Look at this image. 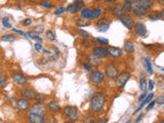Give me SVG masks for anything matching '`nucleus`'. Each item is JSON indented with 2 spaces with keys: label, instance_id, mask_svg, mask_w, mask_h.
I'll return each mask as SVG.
<instances>
[{
  "label": "nucleus",
  "instance_id": "57",
  "mask_svg": "<svg viewBox=\"0 0 164 123\" xmlns=\"http://www.w3.org/2000/svg\"><path fill=\"white\" fill-rule=\"evenodd\" d=\"M122 1H123V2H126V3H131V4H133L136 0H122Z\"/></svg>",
  "mask_w": 164,
  "mask_h": 123
},
{
  "label": "nucleus",
  "instance_id": "41",
  "mask_svg": "<svg viewBox=\"0 0 164 123\" xmlns=\"http://www.w3.org/2000/svg\"><path fill=\"white\" fill-rule=\"evenodd\" d=\"M33 31H34V32H35V33H37V34H41V33H43V32H44V26H41V25L36 26V27L33 29Z\"/></svg>",
  "mask_w": 164,
  "mask_h": 123
},
{
  "label": "nucleus",
  "instance_id": "55",
  "mask_svg": "<svg viewBox=\"0 0 164 123\" xmlns=\"http://www.w3.org/2000/svg\"><path fill=\"white\" fill-rule=\"evenodd\" d=\"M104 1L107 2V3H116L118 0H104Z\"/></svg>",
  "mask_w": 164,
  "mask_h": 123
},
{
  "label": "nucleus",
  "instance_id": "5",
  "mask_svg": "<svg viewBox=\"0 0 164 123\" xmlns=\"http://www.w3.org/2000/svg\"><path fill=\"white\" fill-rule=\"evenodd\" d=\"M29 113H34V114H40V115H46L48 113L47 110V105L44 104V102H37L35 104L31 105L30 109H29Z\"/></svg>",
  "mask_w": 164,
  "mask_h": 123
},
{
  "label": "nucleus",
  "instance_id": "52",
  "mask_svg": "<svg viewBox=\"0 0 164 123\" xmlns=\"http://www.w3.org/2000/svg\"><path fill=\"white\" fill-rule=\"evenodd\" d=\"M149 90H152L153 88H154V82H153V80H149V87H147Z\"/></svg>",
  "mask_w": 164,
  "mask_h": 123
},
{
  "label": "nucleus",
  "instance_id": "44",
  "mask_svg": "<svg viewBox=\"0 0 164 123\" xmlns=\"http://www.w3.org/2000/svg\"><path fill=\"white\" fill-rule=\"evenodd\" d=\"M74 3L76 4V6H77L79 9L83 8V6H84V2L82 1V0H75V1H74Z\"/></svg>",
  "mask_w": 164,
  "mask_h": 123
},
{
  "label": "nucleus",
  "instance_id": "43",
  "mask_svg": "<svg viewBox=\"0 0 164 123\" xmlns=\"http://www.w3.org/2000/svg\"><path fill=\"white\" fill-rule=\"evenodd\" d=\"M64 12H66V8L65 7H59V8H57L54 10V14L55 15H62V14H64Z\"/></svg>",
  "mask_w": 164,
  "mask_h": 123
},
{
  "label": "nucleus",
  "instance_id": "48",
  "mask_svg": "<svg viewBox=\"0 0 164 123\" xmlns=\"http://www.w3.org/2000/svg\"><path fill=\"white\" fill-rule=\"evenodd\" d=\"M34 47H35V49L38 52H40L42 50V45H41V42H36L35 44H34Z\"/></svg>",
  "mask_w": 164,
  "mask_h": 123
},
{
  "label": "nucleus",
  "instance_id": "46",
  "mask_svg": "<svg viewBox=\"0 0 164 123\" xmlns=\"http://www.w3.org/2000/svg\"><path fill=\"white\" fill-rule=\"evenodd\" d=\"M156 104H158V105H162L164 103V95H159L157 99H156Z\"/></svg>",
  "mask_w": 164,
  "mask_h": 123
},
{
  "label": "nucleus",
  "instance_id": "33",
  "mask_svg": "<svg viewBox=\"0 0 164 123\" xmlns=\"http://www.w3.org/2000/svg\"><path fill=\"white\" fill-rule=\"evenodd\" d=\"M78 32V35L80 36V37H82L83 39H86V38H91V35L89 34L87 31L83 30V29H78L77 30Z\"/></svg>",
  "mask_w": 164,
  "mask_h": 123
},
{
  "label": "nucleus",
  "instance_id": "1",
  "mask_svg": "<svg viewBox=\"0 0 164 123\" xmlns=\"http://www.w3.org/2000/svg\"><path fill=\"white\" fill-rule=\"evenodd\" d=\"M106 95L104 92H96L90 99V112L92 114H99L106 106Z\"/></svg>",
  "mask_w": 164,
  "mask_h": 123
},
{
  "label": "nucleus",
  "instance_id": "18",
  "mask_svg": "<svg viewBox=\"0 0 164 123\" xmlns=\"http://www.w3.org/2000/svg\"><path fill=\"white\" fill-rule=\"evenodd\" d=\"M154 4H155L154 0H136L133 3V5H137V6L146 8L148 10L152 8V7L154 6Z\"/></svg>",
  "mask_w": 164,
  "mask_h": 123
},
{
  "label": "nucleus",
  "instance_id": "28",
  "mask_svg": "<svg viewBox=\"0 0 164 123\" xmlns=\"http://www.w3.org/2000/svg\"><path fill=\"white\" fill-rule=\"evenodd\" d=\"M91 8H88V7H83V8L80 9V15L82 18L84 19H87L90 21V17H91Z\"/></svg>",
  "mask_w": 164,
  "mask_h": 123
},
{
  "label": "nucleus",
  "instance_id": "22",
  "mask_svg": "<svg viewBox=\"0 0 164 123\" xmlns=\"http://www.w3.org/2000/svg\"><path fill=\"white\" fill-rule=\"evenodd\" d=\"M122 50L126 53H132L134 51V44L131 40H125L123 43Z\"/></svg>",
  "mask_w": 164,
  "mask_h": 123
},
{
  "label": "nucleus",
  "instance_id": "53",
  "mask_svg": "<svg viewBox=\"0 0 164 123\" xmlns=\"http://www.w3.org/2000/svg\"><path fill=\"white\" fill-rule=\"evenodd\" d=\"M107 122H108L107 118H100L97 120V123H107Z\"/></svg>",
  "mask_w": 164,
  "mask_h": 123
},
{
  "label": "nucleus",
  "instance_id": "29",
  "mask_svg": "<svg viewBox=\"0 0 164 123\" xmlns=\"http://www.w3.org/2000/svg\"><path fill=\"white\" fill-rule=\"evenodd\" d=\"M26 35L27 36H29L32 40H35V41H37V42H41L42 43V38L41 37H39V34H37V33H35L34 31H29V32H27L26 33Z\"/></svg>",
  "mask_w": 164,
  "mask_h": 123
},
{
  "label": "nucleus",
  "instance_id": "40",
  "mask_svg": "<svg viewBox=\"0 0 164 123\" xmlns=\"http://www.w3.org/2000/svg\"><path fill=\"white\" fill-rule=\"evenodd\" d=\"M83 45L85 46V47H92V46H93V40H92L91 38H86V39H84Z\"/></svg>",
  "mask_w": 164,
  "mask_h": 123
},
{
  "label": "nucleus",
  "instance_id": "32",
  "mask_svg": "<svg viewBox=\"0 0 164 123\" xmlns=\"http://www.w3.org/2000/svg\"><path fill=\"white\" fill-rule=\"evenodd\" d=\"M147 80H146V78L145 77H142L141 79H139V89H141V91H146L147 90Z\"/></svg>",
  "mask_w": 164,
  "mask_h": 123
},
{
  "label": "nucleus",
  "instance_id": "50",
  "mask_svg": "<svg viewBox=\"0 0 164 123\" xmlns=\"http://www.w3.org/2000/svg\"><path fill=\"white\" fill-rule=\"evenodd\" d=\"M155 104H156L155 101H151L150 103H148V104H147V105H148V106H147V111H149V110L152 109L153 107L155 106Z\"/></svg>",
  "mask_w": 164,
  "mask_h": 123
},
{
  "label": "nucleus",
  "instance_id": "54",
  "mask_svg": "<svg viewBox=\"0 0 164 123\" xmlns=\"http://www.w3.org/2000/svg\"><path fill=\"white\" fill-rule=\"evenodd\" d=\"M143 117H144V114H141V115H139V117H137V118H136V122H139V121H142Z\"/></svg>",
  "mask_w": 164,
  "mask_h": 123
},
{
  "label": "nucleus",
  "instance_id": "45",
  "mask_svg": "<svg viewBox=\"0 0 164 123\" xmlns=\"http://www.w3.org/2000/svg\"><path fill=\"white\" fill-rule=\"evenodd\" d=\"M82 67H83V69L85 70V71H87V72H90L91 70H92V67L90 66L89 64H87V63L85 62V63H83L82 64Z\"/></svg>",
  "mask_w": 164,
  "mask_h": 123
},
{
  "label": "nucleus",
  "instance_id": "23",
  "mask_svg": "<svg viewBox=\"0 0 164 123\" xmlns=\"http://www.w3.org/2000/svg\"><path fill=\"white\" fill-rule=\"evenodd\" d=\"M143 65H144L145 70H146L150 75H152L153 74V68H152V64H151V61H150L149 57H146L143 59Z\"/></svg>",
  "mask_w": 164,
  "mask_h": 123
},
{
  "label": "nucleus",
  "instance_id": "62",
  "mask_svg": "<svg viewBox=\"0 0 164 123\" xmlns=\"http://www.w3.org/2000/svg\"><path fill=\"white\" fill-rule=\"evenodd\" d=\"M60 1H62V0H60Z\"/></svg>",
  "mask_w": 164,
  "mask_h": 123
},
{
  "label": "nucleus",
  "instance_id": "7",
  "mask_svg": "<svg viewBox=\"0 0 164 123\" xmlns=\"http://www.w3.org/2000/svg\"><path fill=\"white\" fill-rule=\"evenodd\" d=\"M110 24H111V21L106 17H102L99 18L97 21L96 22V28L99 32H107L110 28Z\"/></svg>",
  "mask_w": 164,
  "mask_h": 123
},
{
  "label": "nucleus",
  "instance_id": "21",
  "mask_svg": "<svg viewBox=\"0 0 164 123\" xmlns=\"http://www.w3.org/2000/svg\"><path fill=\"white\" fill-rule=\"evenodd\" d=\"M47 110H48V112H50V113H59V112H61V107L59 103H57V101H50L48 104H47Z\"/></svg>",
  "mask_w": 164,
  "mask_h": 123
},
{
  "label": "nucleus",
  "instance_id": "12",
  "mask_svg": "<svg viewBox=\"0 0 164 123\" xmlns=\"http://www.w3.org/2000/svg\"><path fill=\"white\" fill-rule=\"evenodd\" d=\"M107 51H108V56L112 59H120L121 57H123V50L119 47H115V46H107Z\"/></svg>",
  "mask_w": 164,
  "mask_h": 123
},
{
  "label": "nucleus",
  "instance_id": "14",
  "mask_svg": "<svg viewBox=\"0 0 164 123\" xmlns=\"http://www.w3.org/2000/svg\"><path fill=\"white\" fill-rule=\"evenodd\" d=\"M27 121L31 123H44L46 121V116L40 114L29 113L27 116Z\"/></svg>",
  "mask_w": 164,
  "mask_h": 123
},
{
  "label": "nucleus",
  "instance_id": "11",
  "mask_svg": "<svg viewBox=\"0 0 164 123\" xmlns=\"http://www.w3.org/2000/svg\"><path fill=\"white\" fill-rule=\"evenodd\" d=\"M132 30L134 31V34H136V36H139V37H146L147 36V27L146 25L144 24V23H134L133 25V28H132Z\"/></svg>",
  "mask_w": 164,
  "mask_h": 123
},
{
  "label": "nucleus",
  "instance_id": "13",
  "mask_svg": "<svg viewBox=\"0 0 164 123\" xmlns=\"http://www.w3.org/2000/svg\"><path fill=\"white\" fill-rule=\"evenodd\" d=\"M85 62L87 64H89L91 67H94V68H99L100 65H102V59L97 57V56H94L93 53H88L85 57Z\"/></svg>",
  "mask_w": 164,
  "mask_h": 123
},
{
  "label": "nucleus",
  "instance_id": "2",
  "mask_svg": "<svg viewBox=\"0 0 164 123\" xmlns=\"http://www.w3.org/2000/svg\"><path fill=\"white\" fill-rule=\"evenodd\" d=\"M62 112L66 118L69 119L68 121H66L67 123H73L80 119V113H79V110L76 106L68 105V106H66L62 109Z\"/></svg>",
  "mask_w": 164,
  "mask_h": 123
},
{
  "label": "nucleus",
  "instance_id": "61",
  "mask_svg": "<svg viewBox=\"0 0 164 123\" xmlns=\"http://www.w3.org/2000/svg\"><path fill=\"white\" fill-rule=\"evenodd\" d=\"M0 122H3V121H2V120H1V119H0Z\"/></svg>",
  "mask_w": 164,
  "mask_h": 123
},
{
  "label": "nucleus",
  "instance_id": "3",
  "mask_svg": "<svg viewBox=\"0 0 164 123\" xmlns=\"http://www.w3.org/2000/svg\"><path fill=\"white\" fill-rule=\"evenodd\" d=\"M89 82L93 85H100L105 82L106 79V75L103 71H100L99 68H96V69H92L90 72H89Z\"/></svg>",
  "mask_w": 164,
  "mask_h": 123
},
{
  "label": "nucleus",
  "instance_id": "37",
  "mask_svg": "<svg viewBox=\"0 0 164 123\" xmlns=\"http://www.w3.org/2000/svg\"><path fill=\"white\" fill-rule=\"evenodd\" d=\"M7 80H8V78H7V76L5 75V74L0 75V88L4 87V86L6 85Z\"/></svg>",
  "mask_w": 164,
  "mask_h": 123
},
{
  "label": "nucleus",
  "instance_id": "16",
  "mask_svg": "<svg viewBox=\"0 0 164 123\" xmlns=\"http://www.w3.org/2000/svg\"><path fill=\"white\" fill-rule=\"evenodd\" d=\"M91 52L94 54V56L100 57V59H107V57H109V56H108L107 49H106L104 46H102V45L93 46V47H92V51Z\"/></svg>",
  "mask_w": 164,
  "mask_h": 123
},
{
  "label": "nucleus",
  "instance_id": "47",
  "mask_svg": "<svg viewBox=\"0 0 164 123\" xmlns=\"http://www.w3.org/2000/svg\"><path fill=\"white\" fill-rule=\"evenodd\" d=\"M11 30H12V32H15V34H18V35H22V36H27V35H26V33H25V32H23V31H21V30H18V29L11 28Z\"/></svg>",
  "mask_w": 164,
  "mask_h": 123
},
{
  "label": "nucleus",
  "instance_id": "24",
  "mask_svg": "<svg viewBox=\"0 0 164 123\" xmlns=\"http://www.w3.org/2000/svg\"><path fill=\"white\" fill-rule=\"evenodd\" d=\"M0 40L5 41V42H14V41L17 40V36L12 33H6L0 37Z\"/></svg>",
  "mask_w": 164,
  "mask_h": 123
},
{
  "label": "nucleus",
  "instance_id": "27",
  "mask_svg": "<svg viewBox=\"0 0 164 123\" xmlns=\"http://www.w3.org/2000/svg\"><path fill=\"white\" fill-rule=\"evenodd\" d=\"M104 14L103 9L100 8H93L91 10V17H90V21H93V20H97L99 18H100Z\"/></svg>",
  "mask_w": 164,
  "mask_h": 123
},
{
  "label": "nucleus",
  "instance_id": "30",
  "mask_svg": "<svg viewBox=\"0 0 164 123\" xmlns=\"http://www.w3.org/2000/svg\"><path fill=\"white\" fill-rule=\"evenodd\" d=\"M66 10H67L68 12H70L71 15H75V14H77V12L79 11V9L77 6H76V4L74 3H71V4H69L68 6H67V8H66Z\"/></svg>",
  "mask_w": 164,
  "mask_h": 123
},
{
  "label": "nucleus",
  "instance_id": "20",
  "mask_svg": "<svg viewBox=\"0 0 164 123\" xmlns=\"http://www.w3.org/2000/svg\"><path fill=\"white\" fill-rule=\"evenodd\" d=\"M111 12H112V15L115 18H120L121 15H123L125 14V11H124L123 7H122V4L120 3H116L114 6L111 7Z\"/></svg>",
  "mask_w": 164,
  "mask_h": 123
},
{
  "label": "nucleus",
  "instance_id": "36",
  "mask_svg": "<svg viewBox=\"0 0 164 123\" xmlns=\"http://www.w3.org/2000/svg\"><path fill=\"white\" fill-rule=\"evenodd\" d=\"M47 99V95H44V93H39V92H36V95H35V101L37 102H44Z\"/></svg>",
  "mask_w": 164,
  "mask_h": 123
},
{
  "label": "nucleus",
  "instance_id": "10",
  "mask_svg": "<svg viewBox=\"0 0 164 123\" xmlns=\"http://www.w3.org/2000/svg\"><path fill=\"white\" fill-rule=\"evenodd\" d=\"M119 20H120V22L123 24L124 27H126L128 30H132L134 23H136V22H134L133 15H131L129 14H126V12L123 15H121V17L119 18Z\"/></svg>",
  "mask_w": 164,
  "mask_h": 123
},
{
  "label": "nucleus",
  "instance_id": "15",
  "mask_svg": "<svg viewBox=\"0 0 164 123\" xmlns=\"http://www.w3.org/2000/svg\"><path fill=\"white\" fill-rule=\"evenodd\" d=\"M131 12H132V15H133V18H137V19H143V18L147 17V15H148V12H149V10L146 9V8H143V7L137 6V5H133Z\"/></svg>",
  "mask_w": 164,
  "mask_h": 123
},
{
  "label": "nucleus",
  "instance_id": "60",
  "mask_svg": "<svg viewBox=\"0 0 164 123\" xmlns=\"http://www.w3.org/2000/svg\"><path fill=\"white\" fill-rule=\"evenodd\" d=\"M46 1H49V2H50V1H52V0H46Z\"/></svg>",
  "mask_w": 164,
  "mask_h": 123
},
{
  "label": "nucleus",
  "instance_id": "31",
  "mask_svg": "<svg viewBox=\"0 0 164 123\" xmlns=\"http://www.w3.org/2000/svg\"><path fill=\"white\" fill-rule=\"evenodd\" d=\"M45 37L48 41L50 42H54V41L57 40V38H55V34L52 30H47L45 32Z\"/></svg>",
  "mask_w": 164,
  "mask_h": 123
},
{
  "label": "nucleus",
  "instance_id": "59",
  "mask_svg": "<svg viewBox=\"0 0 164 123\" xmlns=\"http://www.w3.org/2000/svg\"><path fill=\"white\" fill-rule=\"evenodd\" d=\"M15 2H18V3H24V2H26L27 0H15Z\"/></svg>",
  "mask_w": 164,
  "mask_h": 123
},
{
  "label": "nucleus",
  "instance_id": "9",
  "mask_svg": "<svg viewBox=\"0 0 164 123\" xmlns=\"http://www.w3.org/2000/svg\"><path fill=\"white\" fill-rule=\"evenodd\" d=\"M119 73V68L114 65L113 63H110V64H107L105 66V75L107 76L109 79L114 80L115 77L118 75Z\"/></svg>",
  "mask_w": 164,
  "mask_h": 123
},
{
  "label": "nucleus",
  "instance_id": "58",
  "mask_svg": "<svg viewBox=\"0 0 164 123\" xmlns=\"http://www.w3.org/2000/svg\"><path fill=\"white\" fill-rule=\"evenodd\" d=\"M160 18H161V20L164 19V10H161L160 11Z\"/></svg>",
  "mask_w": 164,
  "mask_h": 123
},
{
  "label": "nucleus",
  "instance_id": "4",
  "mask_svg": "<svg viewBox=\"0 0 164 123\" xmlns=\"http://www.w3.org/2000/svg\"><path fill=\"white\" fill-rule=\"evenodd\" d=\"M131 77V74L129 72H121V73H118V75L115 77V86L119 89H122L124 88V86L126 85V83L128 82V80L130 79Z\"/></svg>",
  "mask_w": 164,
  "mask_h": 123
},
{
  "label": "nucleus",
  "instance_id": "34",
  "mask_svg": "<svg viewBox=\"0 0 164 123\" xmlns=\"http://www.w3.org/2000/svg\"><path fill=\"white\" fill-rule=\"evenodd\" d=\"M83 122H86V123H94L96 122V117L90 114H87L86 116H84V118H83Z\"/></svg>",
  "mask_w": 164,
  "mask_h": 123
},
{
  "label": "nucleus",
  "instance_id": "25",
  "mask_svg": "<svg viewBox=\"0 0 164 123\" xmlns=\"http://www.w3.org/2000/svg\"><path fill=\"white\" fill-rule=\"evenodd\" d=\"M90 21L87 20V19H84V18H78L77 20H76V25L78 26L79 28H83V27H88V26H90Z\"/></svg>",
  "mask_w": 164,
  "mask_h": 123
},
{
  "label": "nucleus",
  "instance_id": "42",
  "mask_svg": "<svg viewBox=\"0 0 164 123\" xmlns=\"http://www.w3.org/2000/svg\"><path fill=\"white\" fill-rule=\"evenodd\" d=\"M96 41L97 42H99V43H100L102 45H108L109 44V40L108 39H106V38H97L96 39Z\"/></svg>",
  "mask_w": 164,
  "mask_h": 123
},
{
  "label": "nucleus",
  "instance_id": "49",
  "mask_svg": "<svg viewBox=\"0 0 164 123\" xmlns=\"http://www.w3.org/2000/svg\"><path fill=\"white\" fill-rule=\"evenodd\" d=\"M31 24H32V20H31V19H25L22 22L23 26H30Z\"/></svg>",
  "mask_w": 164,
  "mask_h": 123
},
{
  "label": "nucleus",
  "instance_id": "51",
  "mask_svg": "<svg viewBox=\"0 0 164 123\" xmlns=\"http://www.w3.org/2000/svg\"><path fill=\"white\" fill-rule=\"evenodd\" d=\"M147 95H148L147 90H146V91H144V92L142 93V95H141V96H139V102H142L143 99H145V98H146V96H147Z\"/></svg>",
  "mask_w": 164,
  "mask_h": 123
},
{
  "label": "nucleus",
  "instance_id": "19",
  "mask_svg": "<svg viewBox=\"0 0 164 123\" xmlns=\"http://www.w3.org/2000/svg\"><path fill=\"white\" fill-rule=\"evenodd\" d=\"M60 56H61L60 49L57 48V46H51L50 49H49V52H48V59H47V61H48V62L57 61Z\"/></svg>",
  "mask_w": 164,
  "mask_h": 123
},
{
  "label": "nucleus",
  "instance_id": "17",
  "mask_svg": "<svg viewBox=\"0 0 164 123\" xmlns=\"http://www.w3.org/2000/svg\"><path fill=\"white\" fill-rule=\"evenodd\" d=\"M21 95L22 98H25L29 99V101H35V95H36V91L35 89L33 88H30V87H26L21 91Z\"/></svg>",
  "mask_w": 164,
  "mask_h": 123
},
{
  "label": "nucleus",
  "instance_id": "38",
  "mask_svg": "<svg viewBox=\"0 0 164 123\" xmlns=\"http://www.w3.org/2000/svg\"><path fill=\"white\" fill-rule=\"evenodd\" d=\"M1 22H2V25L4 26L6 29H11V24H10V22H9V19L7 17H4V18H2V20H1Z\"/></svg>",
  "mask_w": 164,
  "mask_h": 123
},
{
  "label": "nucleus",
  "instance_id": "35",
  "mask_svg": "<svg viewBox=\"0 0 164 123\" xmlns=\"http://www.w3.org/2000/svg\"><path fill=\"white\" fill-rule=\"evenodd\" d=\"M38 3L41 7H43V8H51V7L54 6L49 1H46V0H40Z\"/></svg>",
  "mask_w": 164,
  "mask_h": 123
},
{
  "label": "nucleus",
  "instance_id": "56",
  "mask_svg": "<svg viewBox=\"0 0 164 123\" xmlns=\"http://www.w3.org/2000/svg\"><path fill=\"white\" fill-rule=\"evenodd\" d=\"M27 1L29 2V3H38L39 1H40V0H27Z\"/></svg>",
  "mask_w": 164,
  "mask_h": 123
},
{
  "label": "nucleus",
  "instance_id": "8",
  "mask_svg": "<svg viewBox=\"0 0 164 123\" xmlns=\"http://www.w3.org/2000/svg\"><path fill=\"white\" fill-rule=\"evenodd\" d=\"M30 107H31V101H29V99L25 98H20L15 101V109L18 112H22V113L28 112Z\"/></svg>",
  "mask_w": 164,
  "mask_h": 123
},
{
  "label": "nucleus",
  "instance_id": "26",
  "mask_svg": "<svg viewBox=\"0 0 164 123\" xmlns=\"http://www.w3.org/2000/svg\"><path fill=\"white\" fill-rule=\"evenodd\" d=\"M147 17L149 18V20L151 21H158V20H161L160 18V11H158V10H149V12H148Z\"/></svg>",
  "mask_w": 164,
  "mask_h": 123
},
{
  "label": "nucleus",
  "instance_id": "6",
  "mask_svg": "<svg viewBox=\"0 0 164 123\" xmlns=\"http://www.w3.org/2000/svg\"><path fill=\"white\" fill-rule=\"evenodd\" d=\"M12 82L18 86H26L29 83V78L21 72H14L10 76Z\"/></svg>",
  "mask_w": 164,
  "mask_h": 123
},
{
  "label": "nucleus",
  "instance_id": "39",
  "mask_svg": "<svg viewBox=\"0 0 164 123\" xmlns=\"http://www.w3.org/2000/svg\"><path fill=\"white\" fill-rule=\"evenodd\" d=\"M122 7L125 12H131L132 7H133V4L131 3H126V2H123L122 3Z\"/></svg>",
  "mask_w": 164,
  "mask_h": 123
}]
</instances>
